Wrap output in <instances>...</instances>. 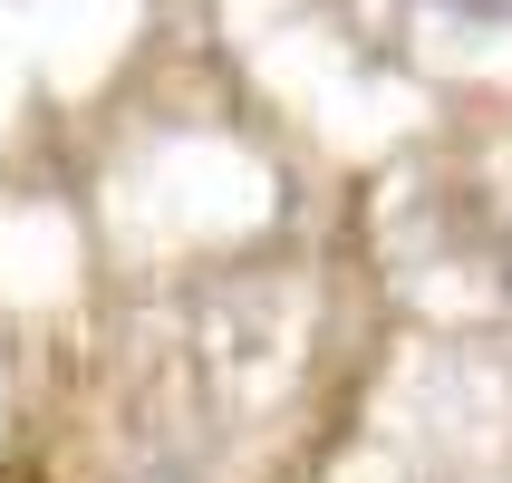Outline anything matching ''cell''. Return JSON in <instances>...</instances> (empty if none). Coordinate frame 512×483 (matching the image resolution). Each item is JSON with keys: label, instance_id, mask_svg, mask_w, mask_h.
<instances>
[{"label": "cell", "instance_id": "1", "mask_svg": "<svg viewBox=\"0 0 512 483\" xmlns=\"http://www.w3.org/2000/svg\"><path fill=\"white\" fill-rule=\"evenodd\" d=\"M426 10H445V20H474V29H503L512 0H426Z\"/></svg>", "mask_w": 512, "mask_h": 483}, {"label": "cell", "instance_id": "2", "mask_svg": "<svg viewBox=\"0 0 512 483\" xmlns=\"http://www.w3.org/2000/svg\"><path fill=\"white\" fill-rule=\"evenodd\" d=\"M503 290H512V232H503Z\"/></svg>", "mask_w": 512, "mask_h": 483}, {"label": "cell", "instance_id": "3", "mask_svg": "<svg viewBox=\"0 0 512 483\" xmlns=\"http://www.w3.org/2000/svg\"><path fill=\"white\" fill-rule=\"evenodd\" d=\"M145 483H194V474H145Z\"/></svg>", "mask_w": 512, "mask_h": 483}]
</instances>
